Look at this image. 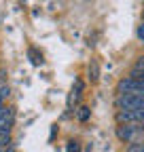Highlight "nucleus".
Listing matches in <instances>:
<instances>
[{
	"instance_id": "obj_1",
	"label": "nucleus",
	"mask_w": 144,
	"mask_h": 152,
	"mask_svg": "<svg viewBox=\"0 0 144 152\" xmlns=\"http://www.w3.org/2000/svg\"><path fill=\"white\" fill-rule=\"evenodd\" d=\"M117 93L119 95H144V80L140 78H121L117 83Z\"/></svg>"
},
{
	"instance_id": "obj_2",
	"label": "nucleus",
	"mask_w": 144,
	"mask_h": 152,
	"mask_svg": "<svg viewBox=\"0 0 144 152\" xmlns=\"http://www.w3.org/2000/svg\"><path fill=\"white\" fill-rule=\"evenodd\" d=\"M142 135H144V125H119L117 127V137L121 142L136 144V140Z\"/></svg>"
},
{
	"instance_id": "obj_3",
	"label": "nucleus",
	"mask_w": 144,
	"mask_h": 152,
	"mask_svg": "<svg viewBox=\"0 0 144 152\" xmlns=\"http://www.w3.org/2000/svg\"><path fill=\"white\" fill-rule=\"evenodd\" d=\"M119 110H144V95H119L117 97Z\"/></svg>"
},
{
	"instance_id": "obj_4",
	"label": "nucleus",
	"mask_w": 144,
	"mask_h": 152,
	"mask_svg": "<svg viewBox=\"0 0 144 152\" xmlns=\"http://www.w3.org/2000/svg\"><path fill=\"white\" fill-rule=\"evenodd\" d=\"M117 121L123 125H144V110H119Z\"/></svg>"
},
{
	"instance_id": "obj_5",
	"label": "nucleus",
	"mask_w": 144,
	"mask_h": 152,
	"mask_svg": "<svg viewBox=\"0 0 144 152\" xmlns=\"http://www.w3.org/2000/svg\"><path fill=\"white\" fill-rule=\"evenodd\" d=\"M129 76H132V78H140V80H144V57H140V59L134 64Z\"/></svg>"
},
{
	"instance_id": "obj_6",
	"label": "nucleus",
	"mask_w": 144,
	"mask_h": 152,
	"mask_svg": "<svg viewBox=\"0 0 144 152\" xmlns=\"http://www.w3.org/2000/svg\"><path fill=\"white\" fill-rule=\"evenodd\" d=\"M81 89H83L81 83H76V87H72V93H70V97H68V106H72L74 102H79V97H81Z\"/></svg>"
},
{
	"instance_id": "obj_7",
	"label": "nucleus",
	"mask_w": 144,
	"mask_h": 152,
	"mask_svg": "<svg viewBox=\"0 0 144 152\" xmlns=\"http://www.w3.org/2000/svg\"><path fill=\"white\" fill-rule=\"evenodd\" d=\"M89 78H91V83H98V78H100V70H98L96 61L89 64Z\"/></svg>"
},
{
	"instance_id": "obj_8",
	"label": "nucleus",
	"mask_w": 144,
	"mask_h": 152,
	"mask_svg": "<svg viewBox=\"0 0 144 152\" xmlns=\"http://www.w3.org/2000/svg\"><path fill=\"white\" fill-rule=\"evenodd\" d=\"M66 152H81V146H79V142L70 140V142H68V146H66Z\"/></svg>"
},
{
	"instance_id": "obj_9",
	"label": "nucleus",
	"mask_w": 144,
	"mask_h": 152,
	"mask_svg": "<svg viewBox=\"0 0 144 152\" xmlns=\"http://www.w3.org/2000/svg\"><path fill=\"white\" fill-rule=\"evenodd\" d=\"M30 57H32V64H34V66H40V64H43V55H36L34 49H30Z\"/></svg>"
},
{
	"instance_id": "obj_10",
	"label": "nucleus",
	"mask_w": 144,
	"mask_h": 152,
	"mask_svg": "<svg viewBox=\"0 0 144 152\" xmlns=\"http://www.w3.org/2000/svg\"><path fill=\"white\" fill-rule=\"evenodd\" d=\"M127 152H144V144H129Z\"/></svg>"
},
{
	"instance_id": "obj_11",
	"label": "nucleus",
	"mask_w": 144,
	"mask_h": 152,
	"mask_svg": "<svg viewBox=\"0 0 144 152\" xmlns=\"http://www.w3.org/2000/svg\"><path fill=\"white\" fill-rule=\"evenodd\" d=\"M9 93H11L9 85H0V97H2V99H7V97H9Z\"/></svg>"
},
{
	"instance_id": "obj_12",
	"label": "nucleus",
	"mask_w": 144,
	"mask_h": 152,
	"mask_svg": "<svg viewBox=\"0 0 144 152\" xmlns=\"http://www.w3.org/2000/svg\"><path fill=\"white\" fill-rule=\"evenodd\" d=\"M79 118H81V121H87V118H89V108L83 106V108L79 110Z\"/></svg>"
},
{
	"instance_id": "obj_13",
	"label": "nucleus",
	"mask_w": 144,
	"mask_h": 152,
	"mask_svg": "<svg viewBox=\"0 0 144 152\" xmlns=\"http://www.w3.org/2000/svg\"><path fill=\"white\" fill-rule=\"evenodd\" d=\"M138 38H140V40L144 42V21H142V23L138 26Z\"/></svg>"
},
{
	"instance_id": "obj_14",
	"label": "nucleus",
	"mask_w": 144,
	"mask_h": 152,
	"mask_svg": "<svg viewBox=\"0 0 144 152\" xmlns=\"http://www.w3.org/2000/svg\"><path fill=\"white\" fill-rule=\"evenodd\" d=\"M0 106H4V99H2V97H0Z\"/></svg>"
},
{
	"instance_id": "obj_15",
	"label": "nucleus",
	"mask_w": 144,
	"mask_h": 152,
	"mask_svg": "<svg viewBox=\"0 0 144 152\" xmlns=\"http://www.w3.org/2000/svg\"><path fill=\"white\" fill-rule=\"evenodd\" d=\"M0 152H4V148H0Z\"/></svg>"
}]
</instances>
